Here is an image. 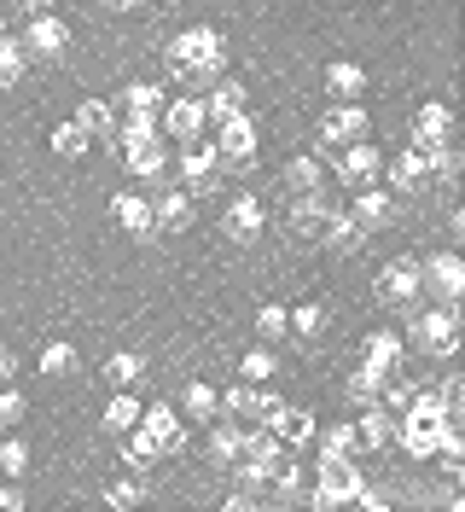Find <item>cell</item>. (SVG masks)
Here are the masks:
<instances>
[{
  "label": "cell",
  "instance_id": "1",
  "mask_svg": "<svg viewBox=\"0 0 465 512\" xmlns=\"http://www.w3.org/2000/svg\"><path fill=\"white\" fill-rule=\"evenodd\" d=\"M163 59H169V76L181 82L186 94H204L221 70H227V41L210 24H192V30H181L163 47Z\"/></svg>",
  "mask_w": 465,
  "mask_h": 512
},
{
  "label": "cell",
  "instance_id": "2",
  "mask_svg": "<svg viewBox=\"0 0 465 512\" xmlns=\"http://www.w3.org/2000/svg\"><path fill=\"white\" fill-rule=\"evenodd\" d=\"M117 146H123L128 175H140V181H157V175L169 169V146H163V134H157L152 117H128V123H117Z\"/></svg>",
  "mask_w": 465,
  "mask_h": 512
},
{
  "label": "cell",
  "instance_id": "3",
  "mask_svg": "<svg viewBox=\"0 0 465 512\" xmlns=\"http://www.w3.org/2000/svg\"><path fill=\"white\" fill-rule=\"evenodd\" d=\"M285 460V448H279V437L268 431V425H245V443H239V460L227 466L233 478H239V489H262V483L274 478V466Z\"/></svg>",
  "mask_w": 465,
  "mask_h": 512
},
{
  "label": "cell",
  "instance_id": "4",
  "mask_svg": "<svg viewBox=\"0 0 465 512\" xmlns=\"http://www.w3.org/2000/svg\"><path fill=\"white\" fill-rule=\"evenodd\" d=\"M320 478H314V489H309V507H320V512H332V507H343V501H355L361 495V466L349 460V454H320V466H314Z\"/></svg>",
  "mask_w": 465,
  "mask_h": 512
},
{
  "label": "cell",
  "instance_id": "5",
  "mask_svg": "<svg viewBox=\"0 0 465 512\" xmlns=\"http://www.w3.org/2000/svg\"><path fill=\"white\" fill-rule=\"evenodd\" d=\"M367 105L361 99H332V111L320 117L314 128V158H326V152H343L349 140H367Z\"/></svg>",
  "mask_w": 465,
  "mask_h": 512
},
{
  "label": "cell",
  "instance_id": "6",
  "mask_svg": "<svg viewBox=\"0 0 465 512\" xmlns=\"http://www.w3.org/2000/svg\"><path fill=\"white\" fill-rule=\"evenodd\" d=\"M407 344L419 355H448L460 350V315L448 309V303H436V309H425V315H413L407 320Z\"/></svg>",
  "mask_w": 465,
  "mask_h": 512
},
{
  "label": "cell",
  "instance_id": "7",
  "mask_svg": "<svg viewBox=\"0 0 465 512\" xmlns=\"http://www.w3.org/2000/svg\"><path fill=\"white\" fill-rule=\"evenodd\" d=\"M372 297L384 303V309H413L425 291H419V256H390L384 268H378V280H372Z\"/></svg>",
  "mask_w": 465,
  "mask_h": 512
},
{
  "label": "cell",
  "instance_id": "8",
  "mask_svg": "<svg viewBox=\"0 0 465 512\" xmlns=\"http://www.w3.org/2000/svg\"><path fill=\"white\" fill-rule=\"evenodd\" d=\"M419 291L436 297V303H448V309H460V297H465V262H460V251L425 256V262H419Z\"/></svg>",
  "mask_w": 465,
  "mask_h": 512
},
{
  "label": "cell",
  "instance_id": "9",
  "mask_svg": "<svg viewBox=\"0 0 465 512\" xmlns=\"http://www.w3.org/2000/svg\"><path fill=\"white\" fill-rule=\"evenodd\" d=\"M157 123H163V140H204V128H210V111H204V94H175L163 99V111H157Z\"/></svg>",
  "mask_w": 465,
  "mask_h": 512
},
{
  "label": "cell",
  "instance_id": "10",
  "mask_svg": "<svg viewBox=\"0 0 465 512\" xmlns=\"http://www.w3.org/2000/svg\"><path fill=\"white\" fill-rule=\"evenodd\" d=\"M216 158H221V169H239V175L256 163V123H250V111L216 123Z\"/></svg>",
  "mask_w": 465,
  "mask_h": 512
},
{
  "label": "cell",
  "instance_id": "11",
  "mask_svg": "<svg viewBox=\"0 0 465 512\" xmlns=\"http://www.w3.org/2000/svg\"><path fill=\"white\" fill-rule=\"evenodd\" d=\"M338 181L349 192L378 187V181H384V152H378L372 140H349V146L338 152Z\"/></svg>",
  "mask_w": 465,
  "mask_h": 512
},
{
  "label": "cell",
  "instance_id": "12",
  "mask_svg": "<svg viewBox=\"0 0 465 512\" xmlns=\"http://www.w3.org/2000/svg\"><path fill=\"white\" fill-rule=\"evenodd\" d=\"M64 53H70V24H64V18H30V30H24V59L59 64Z\"/></svg>",
  "mask_w": 465,
  "mask_h": 512
},
{
  "label": "cell",
  "instance_id": "13",
  "mask_svg": "<svg viewBox=\"0 0 465 512\" xmlns=\"http://www.w3.org/2000/svg\"><path fill=\"white\" fill-rule=\"evenodd\" d=\"M407 140H413L419 152H431V146H442V140H454V111H448L442 99L419 105V111H413V123H407Z\"/></svg>",
  "mask_w": 465,
  "mask_h": 512
},
{
  "label": "cell",
  "instance_id": "14",
  "mask_svg": "<svg viewBox=\"0 0 465 512\" xmlns=\"http://www.w3.org/2000/svg\"><path fill=\"white\" fill-rule=\"evenodd\" d=\"M262 222H268V210H262V198H250V192H239V198L227 204V216H221V227H227L233 245H256V239H262Z\"/></svg>",
  "mask_w": 465,
  "mask_h": 512
},
{
  "label": "cell",
  "instance_id": "15",
  "mask_svg": "<svg viewBox=\"0 0 465 512\" xmlns=\"http://www.w3.org/2000/svg\"><path fill=\"white\" fill-rule=\"evenodd\" d=\"M326 222H332V204H326L320 192H309V198H291V210H285V233H297L303 245H314V239L326 233Z\"/></svg>",
  "mask_w": 465,
  "mask_h": 512
},
{
  "label": "cell",
  "instance_id": "16",
  "mask_svg": "<svg viewBox=\"0 0 465 512\" xmlns=\"http://www.w3.org/2000/svg\"><path fill=\"white\" fill-rule=\"evenodd\" d=\"M140 425L157 437V448H163V454H181V448L192 443V437H186V419H181V408H175V402H152V408L140 414Z\"/></svg>",
  "mask_w": 465,
  "mask_h": 512
},
{
  "label": "cell",
  "instance_id": "17",
  "mask_svg": "<svg viewBox=\"0 0 465 512\" xmlns=\"http://www.w3.org/2000/svg\"><path fill=\"white\" fill-rule=\"evenodd\" d=\"M402 355H407V344H402V332H390V326H378L367 344H361V367H372V373H402Z\"/></svg>",
  "mask_w": 465,
  "mask_h": 512
},
{
  "label": "cell",
  "instance_id": "18",
  "mask_svg": "<svg viewBox=\"0 0 465 512\" xmlns=\"http://www.w3.org/2000/svg\"><path fill=\"white\" fill-rule=\"evenodd\" d=\"M349 216L367 227V233H384V227L396 222V192H390V187H361V192H355V210H349Z\"/></svg>",
  "mask_w": 465,
  "mask_h": 512
},
{
  "label": "cell",
  "instance_id": "19",
  "mask_svg": "<svg viewBox=\"0 0 465 512\" xmlns=\"http://www.w3.org/2000/svg\"><path fill=\"white\" fill-rule=\"evenodd\" d=\"M384 181H390V192H419L425 181H431V163H425L419 146H407V152H396V158H384Z\"/></svg>",
  "mask_w": 465,
  "mask_h": 512
},
{
  "label": "cell",
  "instance_id": "20",
  "mask_svg": "<svg viewBox=\"0 0 465 512\" xmlns=\"http://www.w3.org/2000/svg\"><path fill=\"white\" fill-rule=\"evenodd\" d=\"M111 216H117V227H123L128 239H157L152 233V198H146V192H117V198H111Z\"/></svg>",
  "mask_w": 465,
  "mask_h": 512
},
{
  "label": "cell",
  "instance_id": "21",
  "mask_svg": "<svg viewBox=\"0 0 465 512\" xmlns=\"http://www.w3.org/2000/svg\"><path fill=\"white\" fill-rule=\"evenodd\" d=\"M181 175H186V187H216V175H221L216 140H186L181 146Z\"/></svg>",
  "mask_w": 465,
  "mask_h": 512
},
{
  "label": "cell",
  "instance_id": "22",
  "mask_svg": "<svg viewBox=\"0 0 465 512\" xmlns=\"http://www.w3.org/2000/svg\"><path fill=\"white\" fill-rule=\"evenodd\" d=\"M245 105H250V88H245V82H233V76H216V82L204 88V111H210V123L239 117Z\"/></svg>",
  "mask_w": 465,
  "mask_h": 512
},
{
  "label": "cell",
  "instance_id": "23",
  "mask_svg": "<svg viewBox=\"0 0 465 512\" xmlns=\"http://www.w3.org/2000/svg\"><path fill=\"white\" fill-rule=\"evenodd\" d=\"M355 437H361V448H372V454H384V448L396 443V414H390L384 402H372V408H361V419H355Z\"/></svg>",
  "mask_w": 465,
  "mask_h": 512
},
{
  "label": "cell",
  "instance_id": "24",
  "mask_svg": "<svg viewBox=\"0 0 465 512\" xmlns=\"http://www.w3.org/2000/svg\"><path fill=\"white\" fill-rule=\"evenodd\" d=\"M186 222H192V198H186L181 187L157 192L152 198V233H181Z\"/></svg>",
  "mask_w": 465,
  "mask_h": 512
},
{
  "label": "cell",
  "instance_id": "25",
  "mask_svg": "<svg viewBox=\"0 0 465 512\" xmlns=\"http://www.w3.org/2000/svg\"><path fill=\"white\" fill-rule=\"evenodd\" d=\"M140 414H146V402H140L134 390H117V396H111V408L99 414V431H105V437H128V431L140 425Z\"/></svg>",
  "mask_w": 465,
  "mask_h": 512
},
{
  "label": "cell",
  "instance_id": "26",
  "mask_svg": "<svg viewBox=\"0 0 465 512\" xmlns=\"http://www.w3.org/2000/svg\"><path fill=\"white\" fill-rule=\"evenodd\" d=\"M175 408H181L192 425H210V419H221V390H216V384H204V379H192L181 390V402H175Z\"/></svg>",
  "mask_w": 465,
  "mask_h": 512
},
{
  "label": "cell",
  "instance_id": "27",
  "mask_svg": "<svg viewBox=\"0 0 465 512\" xmlns=\"http://www.w3.org/2000/svg\"><path fill=\"white\" fill-rule=\"evenodd\" d=\"M279 181H285V192H291V198H309V192L326 187V163L314 158V152H303V158L285 163V175H279Z\"/></svg>",
  "mask_w": 465,
  "mask_h": 512
},
{
  "label": "cell",
  "instance_id": "28",
  "mask_svg": "<svg viewBox=\"0 0 465 512\" xmlns=\"http://www.w3.org/2000/svg\"><path fill=\"white\" fill-rule=\"evenodd\" d=\"M268 431L279 437V448H303V443H314V414L309 408H279L268 419Z\"/></svg>",
  "mask_w": 465,
  "mask_h": 512
},
{
  "label": "cell",
  "instance_id": "29",
  "mask_svg": "<svg viewBox=\"0 0 465 512\" xmlns=\"http://www.w3.org/2000/svg\"><path fill=\"white\" fill-rule=\"evenodd\" d=\"M320 245H332L338 256H355L361 245H367V227L355 222L349 210H332V222H326V233H320Z\"/></svg>",
  "mask_w": 465,
  "mask_h": 512
},
{
  "label": "cell",
  "instance_id": "30",
  "mask_svg": "<svg viewBox=\"0 0 465 512\" xmlns=\"http://www.w3.org/2000/svg\"><path fill=\"white\" fill-rule=\"evenodd\" d=\"M326 94L332 99H361L367 94V70L355 59H332L326 64Z\"/></svg>",
  "mask_w": 465,
  "mask_h": 512
},
{
  "label": "cell",
  "instance_id": "31",
  "mask_svg": "<svg viewBox=\"0 0 465 512\" xmlns=\"http://www.w3.org/2000/svg\"><path fill=\"white\" fill-rule=\"evenodd\" d=\"M157 460H163V448H157V437L146 431V425H134V431L123 437V466L134 472V478H140V472H146V466H157Z\"/></svg>",
  "mask_w": 465,
  "mask_h": 512
},
{
  "label": "cell",
  "instance_id": "32",
  "mask_svg": "<svg viewBox=\"0 0 465 512\" xmlns=\"http://www.w3.org/2000/svg\"><path fill=\"white\" fill-rule=\"evenodd\" d=\"M76 123H82L88 140H117V111H111L105 99H82V105H76Z\"/></svg>",
  "mask_w": 465,
  "mask_h": 512
},
{
  "label": "cell",
  "instance_id": "33",
  "mask_svg": "<svg viewBox=\"0 0 465 512\" xmlns=\"http://www.w3.org/2000/svg\"><path fill=\"white\" fill-rule=\"evenodd\" d=\"M239 443H245V425L239 419H210V460L216 466H233L239 460Z\"/></svg>",
  "mask_w": 465,
  "mask_h": 512
},
{
  "label": "cell",
  "instance_id": "34",
  "mask_svg": "<svg viewBox=\"0 0 465 512\" xmlns=\"http://www.w3.org/2000/svg\"><path fill=\"white\" fill-rule=\"evenodd\" d=\"M163 99H169V94H163L157 82H128V88H123V111H128V117H152V123H157Z\"/></svg>",
  "mask_w": 465,
  "mask_h": 512
},
{
  "label": "cell",
  "instance_id": "35",
  "mask_svg": "<svg viewBox=\"0 0 465 512\" xmlns=\"http://www.w3.org/2000/svg\"><path fill=\"white\" fill-rule=\"evenodd\" d=\"M314 443H320V454H349V460L361 454V437H355V425H349V419H332L326 431L314 425Z\"/></svg>",
  "mask_w": 465,
  "mask_h": 512
},
{
  "label": "cell",
  "instance_id": "36",
  "mask_svg": "<svg viewBox=\"0 0 465 512\" xmlns=\"http://www.w3.org/2000/svg\"><path fill=\"white\" fill-rule=\"evenodd\" d=\"M291 338H297L303 350H314V344L326 338V309H320V303H303V309H291Z\"/></svg>",
  "mask_w": 465,
  "mask_h": 512
},
{
  "label": "cell",
  "instance_id": "37",
  "mask_svg": "<svg viewBox=\"0 0 465 512\" xmlns=\"http://www.w3.org/2000/svg\"><path fill=\"white\" fill-rule=\"evenodd\" d=\"M140 379H146V361H140L134 350H117L111 361H105V384H111V390H134Z\"/></svg>",
  "mask_w": 465,
  "mask_h": 512
},
{
  "label": "cell",
  "instance_id": "38",
  "mask_svg": "<svg viewBox=\"0 0 465 512\" xmlns=\"http://www.w3.org/2000/svg\"><path fill=\"white\" fill-rule=\"evenodd\" d=\"M425 163H431V181H442V187H454V181H460V146H454V140L431 146Z\"/></svg>",
  "mask_w": 465,
  "mask_h": 512
},
{
  "label": "cell",
  "instance_id": "39",
  "mask_svg": "<svg viewBox=\"0 0 465 512\" xmlns=\"http://www.w3.org/2000/svg\"><path fill=\"white\" fill-rule=\"evenodd\" d=\"M88 134H82V123H76V117H70V123H53V152H59V158H88Z\"/></svg>",
  "mask_w": 465,
  "mask_h": 512
},
{
  "label": "cell",
  "instance_id": "40",
  "mask_svg": "<svg viewBox=\"0 0 465 512\" xmlns=\"http://www.w3.org/2000/svg\"><path fill=\"white\" fill-rule=\"evenodd\" d=\"M343 390H349V402H355V408H372V402L384 396V373H372V367H355Z\"/></svg>",
  "mask_w": 465,
  "mask_h": 512
},
{
  "label": "cell",
  "instance_id": "41",
  "mask_svg": "<svg viewBox=\"0 0 465 512\" xmlns=\"http://www.w3.org/2000/svg\"><path fill=\"white\" fill-rule=\"evenodd\" d=\"M76 367H82L76 344H47V350H41V373H47V379H70Z\"/></svg>",
  "mask_w": 465,
  "mask_h": 512
},
{
  "label": "cell",
  "instance_id": "42",
  "mask_svg": "<svg viewBox=\"0 0 465 512\" xmlns=\"http://www.w3.org/2000/svg\"><path fill=\"white\" fill-rule=\"evenodd\" d=\"M285 332H291V315H285V303H262V309H256V338H262V344H279Z\"/></svg>",
  "mask_w": 465,
  "mask_h": 512
},
{
  "label": "cell",
  "instance_id": "43",
  "mask_svg": "<svg viewBox=\"0 0 465 512\" xmlns=\"http://www.w3.org/2000/svg\"><path fill=\"white\" fill-rule=\"evenodd\" d=\"M274 373H279L274 350H250V355H239V379H245V384H274Z\"/></svg>",
  "mask_w": 465,
  "mask_h": 512
},
{
  "label": "cell",
  "instance_id": "44",
  "mask_svg": "<svg viewBox=\"0 0 465 512\" xmlns=\"http://www.w3.org/2000/svg\"><path fill=\"white\" fill-rule=\"evenodd\" d=\"M30 472V443L24 437H6L0 443V478H24Z\"/></svg>",
  "mask_w": 465,
  "mask_h": 512
},
{
  "label": "cell",
  "instance_id": "45",
  "mask_svg": "<svg viewBox=\"0 0 465 512\" xmlns=\"http://www.w3.org/2000/svg\"><path fill=\"white\" fill-rule=\"evenodd\" d=\"M24 41H12V35H0V88H12L18 76H24Z\"/></svg>",
  "mask_w": 465,
  "mask_h": 512
},
{
  "label": "cell",
  "instance_id": "46",
  "mask_svg": "<svg viewBox=\"0 0 465 512\" xmlns=\"http://www.w3.org/2000/svg\"><path fill=\"white\" fill-rule=\"evenodd\" d=\"M24 414H30V396H24L18 384H0V419H6V425H18Z\"/></svg>",
  "mask_w": 465,
  "mask_h": 512
},
{
  "label": "cell",
  "instance_id": "47",
  "mask_svg": "<svg viewBox=\"0 0 465 512\" xmlns=\"http://www.w3.org/2000/svg\"><path fill=\"white\" fill-rule=\"evenodd\" d=\"M105 501H111V507H140V501H146V489H140L134 478H123V483H111V489H105Z\"/></svg>",
  "mask_w": 465,
  "mask_h": 512
},
{
  "label": "cell",
  "instance_id": "48",
  "mask_svg": "<svg viewBox=\"0 0 465 512\" xmlns=\"http://www.w3.org/2000/svg\"><path fill=\"white\" fill-rule=\"evenodd\" d=\"M460 408H465V384H460V373H454V379L442 384V414L460 419Z\"/></svg>",
  "mask_w": 465,
  "mask_h": 512
},
{
  "label": "cell",
  "instance_id": "49",
  "mask_svg": "<svg viewBox=\"0 0 465 512\" xmlns=\"http://www.w3.org/2000/svg\"><path fill=\"white\" fill-rule=\"evenodd\" d=\"M0 512H24V489H18V478L0 483Z\"/></svg>",
  "mask_w": 465,
  "mask_h": 512
},
{
  "label": "cell",
  "instance_id": "50",
  "mask_svg": "<svg viewBox=\"0 0 465 512\" xmlns=\"http://www.w3.org/2000/svg\"><path fill=\"white\" fill-rule=\"evenodd\" d=\"M355 501H361L367 512H384V507H390V495H384V489H367V483H361V495H355Z\"/></svg>",
  "mask_w": 465,
  "mask_h": 512
},
{
  "label": "cell",
  "instance_id": "51",
  "mask_svg": "<svg viewBox=\"0 0 465 512\" xmlns=\"http://www.w3.org/2000/svg\"><path fill=\"white\" fill-rule=\"evenodd\" d=\"M12 373H18V355L0 344V384H12Z\"/></svg>",
  "mask_w": 465,
  "mask_h": 512
},
{
  "label": "cell",
  "instance_id": "52",
  "mask_svg": "<svg viewBox=\"0 0 465 512\" xmlns=\"http://www.w3.org/2000/svg\"><path fill=\"white\" fill-rule=\"evenodd\" d=\"M18 6H24L30 18H53V0H18Z\"/></svg>",
  "mask_w": 465,
  "mask_h": 512
},
{
  "label": "cell",
  "instance_id": "53",
  "mask_svg": "<svg viewBox=\"0 0 465 512\" xmlns=\"http://www.w3.org/2000/svg\"><path fill=\"white\" fill-rule=\"evenodd\" d=\"M99 6H111V12H134V6H146V0H99Z\"/></svg>",
  "mask_w": 465,
  "mask_h": 512
},
{
  "label": "cell",
  "instance_id": "54",
  "mask_svg": "<svg viewBox=\"0 0 465 512\" xmlns=\"http://www.w3.org/2000/svg\"><path fill=\"white\" fill-rule=\"evenodd\" d=\"M0 35H6V12H0Z\"/></svg>",
  "mask_w": 465,
  "mask_h": 512
}]
</instances>
